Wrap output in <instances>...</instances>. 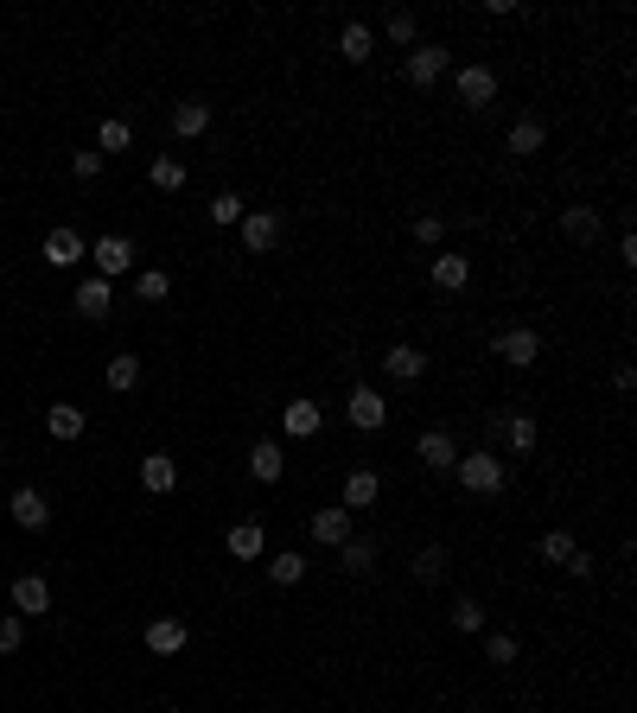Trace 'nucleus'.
<instances>
[{"instance_id":"nucleus-9","label":"nucleus","mask_w":637,"mask_h":713,"mask_svg":"<svg viewBox=\"0 0 637 713\" xmlns=\"http://www.w3.org/2000/svg\"><path fill=\"white\" fill-rule=\"evenodd\" d=\"M415 452H421V465H434V472H453V465H459L453 433H440V427H427L421 440H415Z\"/></svg>"},{"instance_id":"nucleus-34","label":"nucleus","mask_w":637,"mask_h":713,"mask_svg":"<svg viewBox=\"0 0 637 713\" xmlns=\"http://www.w3.org/2000/svg\"><path fill=\"white\" fill-rule=\"evenodd\" d=\"M128 141H134V128H128V121H102V134H96V147H102V153H122Z\"/></svg>"},{"instance_id":"nucleus-32","label":"nucleus","mask_w":637,"mask_h":713,"mask_svg":"<svg viewBox=\"0 0 637 713\" xmlns=\"http://www.w3.org/2000/svg\"><path fill=\"white\" fill-rule=\"evenodd\" d=\"M134 293H141V300H166V293H172V274L141 268V274H134Z\"/></svg>"},{"instance_id":"nucleus-35","label":"nucleus","mask_w":637,"mask_h":713,"mask_svg":"<svg viewBox=\"0 0 637 713\" xmlns=\"http://www.w3.org/2000/svg\"><path fill=\"white\" fill-rule=\"evenodd\" d=\"M211 223H243V198H236V191H217V198H211Z\"/></svg>"},{"instance_id":"nucleus-10","label":"nucleus","mask_w":637,"mask_h":713,"mask_svg":"<svg viewBox=\"0 0 637 713\" xmlns=\"http://www.w3.org/2000/svg\"><path fill=\"white\" fill-rule=\"evenodd\" d=\"M39 255H45L51 268H77V262H83V255H90V249H83V236H77V230H51Z\"/></svg>"},{"instance_id":"nucleus-39","label":"nucleus","mask_w":637,"mask_h":713,"mask_svg":"<svg viewBox=\"0 0 637 713\" xmlns=\"http://www.w3.org/2000/svg\"><path fill=\"white\" fill-rule=\"evenodd\" d=\"M26 643V618H0V656H13Z\"/></svg>"},{"instance_id":"nucleus-37","label":"nucleus","mask_w":637,"mask_h":713,"mask_svg":"<svg viewBox=\"0 0 637 713\" xmlns=\"http://www.w3.org/2000/svg\"><path fill=\"white\" fill-rule=\"evenodd\" d=\"M153 185H160V191H179V185H185V166H179V160H153Z\"/></svg>"},{"instance_id":"nucleus-18","label":"nucleus","mask_w":637,"mask_h":713,"mask_svg":"<svg viewBox=\"0 0 637 713\" xmlns=\"http://www.w3.org/2000/svg\"><path fill=\"white\" fill-rule=\"evenodd\" d=\"M147 650H153V656H179V650H185V624H179V618H153V624H147Z\"/></svg>"},{"instance_id":"nucleus-43","label":"nucleus","mask_w":637,"mask_h":713,"mask_svg":"<svg viewBox=\"0 0 637 713\" xmlns=\"http://www.w3.org/2000/svg\"><path fill=\"white\" fill-rule=\"evenodd\" d=\"M612 389H618V395L637 389V370H631V363H618V370H612Z\"/></svg>"},{"instance_id":"nucleus-11","label":"nucleus","mask_w":637,"mask_h":713,"mask_svg":"<svg viewBox=\"0 0 637 713\" xmlns=\"http://www.w3.org/2000/svg\"><path fill=\"white\" fill-rule=\"evenodd\" d=\"M45 427H51V440H77V433L90 427V414H83L77 402H51L45 408Z\"/></svg>"},{"instance_id":"nucleus-1","label":"nucleus","mask_w":637,"mask_h":713,"mask_svg":"<svg viewBox=\"0 0 637 713\" xmlns=\"http://www.w3.org/2000/svg\"><path fill=\"white\" fill-rule=\"evenodd\" d=\"M459 484H466L472 497H497L504 491V459H497V452H459Z\"/></svg>"},{"instance_id":"nucleus-27","label":"nucleus","mask_w":637,"mask_h":713,"mask_svg":"<svg viewBox=\"0 0 637 713\" xmlns=\"http://www.w3.org/2000/svg\"><path fill=\"white\" fill-rule=\"evenodd\" d=\"M268 580H274V586H300V580H306V554H294V548L274 554V561H268Z\"/></svg>"},{"instance_id":"nucleus-22","label":"nucleus","mask_w":637,"mask_h":713,"mask_svg":"<svg viewBox=\"0 0 637 713\" xmlns=\"http://www.w3.org/2000/svg\"><path fill=\"white\" fill-rule=\"evenodd\" d=\"M204 128H211V102H179V109H172V134H179V141H198Z\"/></svg>"},{"instance_id":"nucleus-41","label":"nucleus","mask_w":637,"mask_h":713,"mask_svg":"<svg viewBox=\"0 0 637 713\" xmlns=\"http://www.w3.org/2000/svg\"><path fill=\"white\" fill-rule=\"evenodd\" d=\"M71 172H77V179H83V185H90V179H96V172H102V153H71Z\"/></svg>"},{"instance_id":"nucleus-33","label":"nucleus","mask_w":637,"mask_h":713,"mask_svg":"<svg viewBox=\"0 0 637 713\" xmlns=\"http://www.w3.org/2000/svg\"><path fill=\"white\" fill-rule=\"evenodd\" d=\"M338 554H344V567H351V573H370L376 567V548L357 542V535H351V542H338Z\"/></svg>"},{"instance_id":"nucleus-28","label":"nucleus","mask_w":637,"mask_h":713,"mask_svg":"<svg viewBox=\"0 0 637 713\" xmlns=\"http://www.w3.org/2000/svg\"><path fill=\"white\" fill-rule=\"evenodd\" d=\"M370 45H376V39H370V26H357V20L338 32V51H344V64H364V58H370Z\"/></svg>"},{"instance_id":"nucleus-29","label":"nucleus","mask_w":637,"mask_h":713,"mask_svg":"<svg viewBox=\"0 0 637 713\" xmlns=\"http://www.w3.org/2000/svg\"><path fill=\"white\" fill-rule=\"evenodd\" d=\"M446 567H453V561H446V548H421V554H415V580H421V586H440Z\"/></svg>"},{"instance_id":"nucleus-30","label":"nucleus","mask_w":637,"mask_h":713,"mask_svg":"<svg viewBox=\"0 0 637 713\" xmlns=\"http://www.w3.org/2000/svg\"><path fill=\"white\" fill-rule=\"evenodd\" d=\"M574 554H580V548H574V535H567V529H548V535H542V561L567 567V561H574Z\"/></svg>"},{"instance_id":"nucleus-38","label":"nucleus","mask_w":637,"mask_h":713,"mask_svg":"<svg viewBox=\"0 0 637 713\" xmlns=\"http://www.w3.org/2000/svg\"><path fill=\"white\" fill-rule=\"evenodd\" d=\"M389 45H415V13H389Z\"/></svg>"},{"instance_id":"nucleus-14","label":"nucleus","mask_w":637,"mask_h":713,"mask_svg":"<svg viewBox=\"0 0 637 713\" xmlns=\"http://www.w3.org/2000/svg\"><path fill=\"white\" fill-rule=\"evenodd\" d=\"M383 370H389L395 382H415V376H427V351H415V344H389Z\"/></svg>"},{"instance_id":"nucleus-24","label":"nucleus","mask_w":637,"mask_h":713,"mask_svg":"<svg viewBox=\"0 0 637 713\" xmlns=\"http://www.w3.org/2000/svg\"><path fill=\"white\" fill-rule=\"evenodd\" d=\"M561 230H567V242H593L599 236V211H593V204H567Z\"/></svg>"},{"instance_id":"nucleus-8","label":"nucleus","mask_w":637,"mask_h":713,"mask_svg":"<svg viewBox=\"0 0 637 713\" xmlns=\"http://www.w3.org/2000/svg\"><path fill=\"white\" fill-rule=\"evenodd\" d=\"M344 414H351V427H364V433H376V427L389 421V402H383V395H376L370 382H364V389H351V408H344Z\"/></svg>"},{"instance_id":"nucleus-13","label":"nucleus","mask_w":637,"mask_h":713,"mask_svg":"<svg viewBox=\"0 0 637 713\" xmlns=\"http://www.w3.org/2000/svg\"><path fill=\"white\" fill-rule=\"evenodd\" d=\"M313 542H325V548H338V542H351V510H313Z\"/></svg>"},{"instance_id":"nucleus-25","label":"nucleus","mask_w":637,"mask_h":713,"mask_svg":"<svg viewBox=\"0 0 637 713\" xmlns=\"http://www.w3.org/2000/svg\"><path fill=\"white\" fill-rule=\"evenodd\" d=\"M376 491H383V484H376V472H351V478H344V510H370Z\"/></svg>"},{"instance_id":"nucleus-6","label":"nucleus","mask_w":637,"mask_h":713,"mask_svg":"<svg viewBox=\"0 0 637 713\" xmlns=\"http://www.w3.org/2000/svg\"><path fill=\"white\" fill-rule=\"evenodd\" d=\"M453 90H459L466 109H485V102L497 96V71H491V64H466V71L453 77Z\"/></svg>"},{"instance_id":"nucleus-17","label":"nucleus","mask_w":637,"mask_h":713,"mask_svg":"<svg viewBox=\"0 0 637 713\" xmlns=\"http://www.w3.org/2000/svg\"><path fill=\"white\" fill-rule=\"evenodd\" d=\"M504 147L516 153V160H529V153H542V147H548V128H542L536 115H523V121L510 128V141H504Z\"/></svg>"},{"instance_id":"nucleus-36","label":"nucleus","mask_w":637,"mask_h":713,"mask_svg":"<svg viewBox=\"0 0 637 713\" xmlns=\"http://www.w3.org/2000/svg\"><path fill=\"white\" fill-rule=\"evenodd\" d=\"M485 624V605L478 599H453V631H478Z\"/></svg>"},{"instance_id":"nucleus-12","label":"nucleus","mask_w":637,"mask_h":713,"mask_svg":"<svg viewBox=\"0 0 637 713\" xmlns=\"http://www.w3.org/2000/svg\"><path fill=\"white\" fill-rule=\"evenodd\" d=\"M249 472L262 478V484L281 478V472H287V452H281V440H255V446H249Z\"/></svg>"},{"instance_id":"nucleus-5","label":"nucleus","mask_w":637,"mask_h":713,"mask_svg":"<svg viewBox=\"0 0 637 713\" xmlns=\"http://www.w3.org/2000/svg\"><path fill=\"white\" fill-rule=\"evenodd\" d=\"M402 77L415 83V90L440 83V77H446V45H415V51H408V64H402Z\"/></svg>"},{"instance_id":"nucleus-26","label":"nucleus","mask_w":637,"mask_h":713,"mask_svg":"<svg viewBox=\"0 0 637 713\" xmlns=\"http://www.w3.org/2000/svg\"><path fill=\"white\" fill-rule=\"evenodd\" d=\"M102 376H109V389H115V395L141 389V357H109V370H102Z\"/></svg>"},{"instance_id":"nucleus-31","label":"nucleus","mask_w":637,"mask_h":713,"mask_svg":"<svg viewBox=\"0 0 637 713\" xmlns=\"http://www.w3.org/2000/svg\"><path fill=\"white\" fill-rule=\"evenodd\" d=\"M504 446L529 452V446H536V421H529V414H510V421H504Z\"/></svg>"},{"instance_id":"nucleus-3","label":"nucleus","mask_w":637,"mask_h":713,"mask_svg":"<svg viewBox=\"0 0 637 713\" xmlns=\"http://www.w3.org/2000/svg\"><path fill=\"white\" fill-rule=\"evenodd\" d=\"M497 357H504L510 370H529V363L542 357V338L529 332V325H510V332H497Z\"/></svg>"},{"instance_id":"nucleus-15","label":"nucleus","mask_w":637,"mask_h":713,"mask_svg":"<svg viewBox=\"0 0 637 713\" xmlns=\"http://www.w3.org/2000/svg\"><path fill=\"white\" fill-rule=\"evenodd\" d=\"M319 427H325V414H319V402H294V408L281 414V433H287V440H313Z\"/></svg>"},{"instance_id":"nucleus-4","label":"nucleus","mask_w":637,"mask_h":713,"mask_svg":"<svg viewBox=\"0 0 637 713\" xmlns=\"http://www.w3.org/2000/svg\"><path fill=\"white\" fill-rule=\"evenodd\" d=\"M90 262H96L102 281H115V274H128V268H134V242H128V236H96Z\"/></svg>"},{"instance_id":"nucleus-16","label":"nucleus","mask_w":637,"mask_h":713,"mask_svg":"<svg viewBox=\"0 0 637 713\" xmlns=\"http://www.w3.org/2000/svg\"><path fill=\"white\" fill-rule=\"evenodd\" d=\"M223 548L236 554V561H262V548H268V535H262V523H236L230 535H223Z\"/></svg>"},{"instance_id":"nucleus-23","label":"nucleus","mask_w":637,"mask_h":713,"mask_svg":"<svg viewBox=\"0 0 637 713\" xmlns=\"http://www.w3.org/2000/svg\"><path fill=\"white\" fill-rule=\"evenodd\" d=\"M83 319H109V281H102V274H90V281L77 287V300H71Z\"/></svg>"},{"instance_id":"nucleus-21","label":"nucleus","mask_w":637,"mask_h":713,"mask_svg":"<svg viewBox=\"0 0 637 713\" xmlns=\"http://www.w3.org/2000/svg\"><path fill=\"white\" fill-rule=\"evenodd\" d=\"M7 510H13V523H20V529H45V523H51V510H45L39 491H13Z\"/></svg>"},{"instance_id":"nucleus-42","label":"nucleus","mask_w":637,"mask_h":713,"mask_svg":"<svg viewBox=\"0 0 637 713\" xmlns=\"http://www.w3.org/2000/svg\"><path fill=\"white\" fill-rule=\"evenodd\" d=\"M440 236H446V223H440V217H415V242H427V249H434Z\"/></svg>"},{"instance_id":"nucleus-2","label":"nucleus","mask_w":637,"mask_h":713,"mask_svg":"<svg viewBox=\"0 0 637 713\" xmlns=\"http://www.w3.org/2000/svg\"><path fill=\"white\" fill-rule=\"evenodd\" d=\"M287 236V223L274 211H243V249L249 255H274V242Z\"/></svg>"},{"instance_id":"nucleus-7","label":"nucleus","mask_w":637,"mask_h":713,"mask_svg":"<svg viewBox=\"0 0 637 713\" xmlns=\"http://www.w3.org/2000/svg\"><path fill=\"white\" fill-rule=\"evenodd\" d=\"M13 612L20 618H45L51 612V586L39 580V573H20V580H13Z\"/></svg>"},{"instance_id":"nucleus-19","label":"nucleus","mask_w":637,"mask_h":713,"mask_svg":"<svg viewBox=\"0 0 637 713\" xmlns=\"http://www.w3.org/2000/svg\"><path fill=\"white\" fill-rule=\"evenodd\" d=\"M427 274H434L440 293H459V287L472 281V262H466V255H434V268H427Z\"/></svg>"},{"instance_id":"nucleus-40","label":"nucleus","mask_w":637,"mask_h":713,"mask_svg":"<svg viewBox=\"0 0 637 713\" xmlns=\"http://www.w3.org/2000/svg\"><path fill=\"white\" fill-rule=\"evenodd\" d=\"M485 656H491V663H516V637H510V631H491Z\"/></svg>"},{"instance_id":"nucleus-20","label":"nucleus","mask_w":637,"mask_h":713,"mask_svg":"<svg viewBox=\"0 0 637 713\" xmlns=\"http://www.w3.org/2000/svg\"><path fill=\"white\" fill-rule=\"evenodd\" d=\"M141 484H147L153 497H166L172 484H179V465H172L166 452H147V459H141Z\"/></svg>"}]
</instances>
